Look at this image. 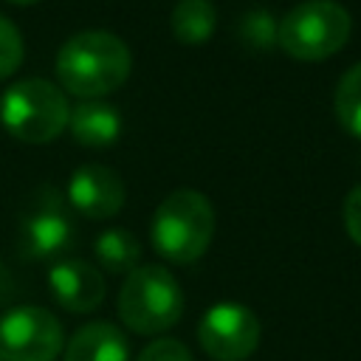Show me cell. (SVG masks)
Here are the masks:
<instances>
[{
  "mask_svg": "<svg viewBox=\"0 0 361 361\" xmlns=\"http://www.w3.org/2000/svg\"><path fill=\"white\" fill-rule=\"evenodd\" d=\"M133 68L130 48L110 31H79L56 54V79L82 99H102L118 90Z\"/></svg>",
  "mask_w": 361,
  "mask_h": 361,
  "instance_id": "6da1fadb",
  "label": "cell"
},
{
  "mask_svg": "<svg viewBox=\"0 0 361 361\" xmlns=\"http://www.w3.org/2000/svg\"><path fill=\"white\" fill-rule=\"evenodd\" d=\"M149 237L152 248L175 265L200 259L214 237V209L209 197L195 189L166 195L152 214Z\"/></svg>",
  "mask_w": 361,
  "mask_h": 361,
  "instance_id": "7a4b0ae2",
  "label": "cell"
},
{
  "mask_svg": "<svg viewBox=\"0 0 361 361\" xmlns=\"http://www.w3.org/2000/svg\"><path fill=\"white\" fill-rule=\"evenodd\" d=\"M183 316V290L164 265H138L118 290V319L138 336H161Z\"/></svg>",
  "mask_w": 361,
  "mask_h": 361,
  "instance_id": "3957f363",
  "label": "cell"
},
{
  "mask_svg": "<svg viewBox=\"0 0 361 361\" xmlns=\"http://www.w3.org/2000/svg\"><path fill=\"white\" fill-rule=\"evenodd\" d=\"M353 31L350 11L336 0H305L293 6L276 31V45L302 62H319L338 54Z\"/></svg>",
  "mask_w": 361,
  "mask_h": 361,
  "instance_id": "277c9868",
  "label": "cell"
},
{
  "mask_svg": "<svg viewBox=\"0 0 361 361\" xmlns=\"http://www.w3.org/2000/svg\"><path fill=\"white\" fill-rule=\"evenodd\" d=\"M68 99L48 79H20L0 99L6 130L25 144H48L68 127Z\"/></svg>",
  "mask_w": 361,
  "mask_h": 361,
  "instance_id": "5b68a950",
  "label": "cell"
},
{
  "mask_svg": "<svg viewBox=\"0 0 361 361\" xmlns=\"http://www.w3.org/2000/svg\"><path fill=\"white\" fill-rule=\"evenodd\" d=\"M259 338L257 313L240 302H217L197 322V341L214 361H245L259 347Z\"/></svg>",
  "mask_w": 361,
  "mask_h": 361,
  "instance_id": "8992f818",
  "label": "cell"
},
{
  "mask_svg": "<svg viewBox=\"0 0 361 361\" xmlns=\"http://www.w3.org/2000/svg\"><path fill=\"white\" fill-rule=\"evenodd\" d=\"M62 341V324L45 307L23 305L0 319V361H54Z\"/></svg>",
  "mask_w": 361,
  "mask_h": 361,
  "instance_id": "52a82bcc",
  "label": "cell"
},
{
  "mask_svg": "<svg viewBox=\"0 0 361 361\" xmlns=\"http://www.w3.org/2000/svg\"><path fill=\"white\" fill-rule=\"evenodd\" d=\"M73 240V226L71 217L65 214L59 195L51 189H42L23 217L20 228V248L28 259H54L68 251Z\"/></svg>",
  "mask_w": 361,
  "mask_h": 361,
  "instance_id": "ba28073f",
  "label": "cell"
},
{
  "mask_svg": "<svg viewBox=\"0 0 361 361\" xmlns=\"http://www.w3.org/2000/svg\"><path fill=\"white\" fill-rule=\"evenodd\" d=\"M127 197L124 180L118 178V172H113L110 166L102 164H85L79 169H73L71 180H68V200L71 206L90 217V220H107L113 214L121 212Z\"/></svg>",
  "mask_w": 361,
  "mask_h": 361,
  "instance_id": "9c48e42d",
  "label": "cell"
},
{
  "mask_svg": "<svg viewBox=\"0 0 361 361\" xmlns=\"http://www.w3.org/2000/svg\"><path fill=\"white\" fill-rule=\"evenodd\" d=\"M51 296L71 313H93L104 302V279L85 259H59L48 271Z\"/></svg>",
  "mask_w": 361,
  "mask_h": 361,
  "instance_id": "30bf717a",
  "label": "cell"
},
{
  "mask_svg": "<svg viewBox=\"0 0 361 361\" xmlns=\"http://www.w3.org/2000/svg\"><path fill=\"white\" fill-rule=\"evenodd\" d=\"M62 353L65 361H130V341L113 322H90L71 336Z\"/></svg>",
  "mask_w": 361,
  "mask_h": 361,
  "instance_id": "8fae6325",
  "label": "cell"
},
{
  "mask_svg": "<svg viewBox=\"0 0 361 361\" xmlns=\"http://www.w3.org/2000/svg\"><path fill=\"white\" fill-rule=\"evenodd\" d=\"M68 130L73 141L82 147H107L121 133V116L113 104L102 99H85L76 107H71Z\"/></svg>",
  "mask_w": 361,
  "mask_h": 361,
  "instance_id": "7c38bea8",
  "label": "cell"
},
{
  "mask_svg": "<svg viewBox=\"0 0 361 361\" xmlns=\"http://www.w3.org/2000/svg\"><path fill=\"white\" fill-rule=\"evenodd\" d=\"M169 25L178 42L183 45H203L217 25V8L209 0H178L172 14H169Z\"/></svg>",
  "mask_w": 361,
  "mask_h": 361,
  "instance_id": "4fadbf2b",
  "label": "cell"
},
{
  "mask_svg": "<svg viewBox=\"0 0 361 361\" xmlns=\"http://www.w3.org/2000/svg\"><path fill=\"white\" fill-rule=\"evenodd\" d=\"M93 254L99 259V265L110 274H130L138 268L141 259V243L133 231L127 228H107L96 237L93 243Z\"/></svg>",
  "mask_w": 361,
  "mask_h": 361,
  "instance_id": "5bb4252c",
  "label": "cell"
},
{
  "mask_svg": "<svg viewBox=\"0 0 361 361\" xmlns=\"http://www.w3.org/2000/svg\"><path fill=\"white\" fill-rule=\"evenodd\" d=\"M336 116L341 121V127L361 138V62L353 65L336 85Z\"/></svg>",
  "mask_w": 361,
  "mask_h": 361,
  "instance_id": "9a60e30c",
  "label": "cell"
},
{
  "mask_svg": "<svg viewBox=\"0 0 361 361\" xmlns=\"http://www.w3.org/2000/svg\"><path fill=\"white\" fill-rule=\"evenodd\" d=\"M276 31H279V23L271 17L268 8H251L240 17V25H237V34L240 39L254 48V51H268L276 45Z\"/></svg>",
  "mask_w": 361,
  "mask_h": 361,
  "instance_id": "2e32d148",
  "label": "cell"
},
{
  "mask_svg": "<svg viewBox=\"0 0 361 361\" xmlns=\"http://www.w3.org/2000/svg\"><path fill=\"white\" fill-rule=\"evenodd\" d=\"M25 48H23V34L17 31V25L0 14V79L11 76L20 65H23Z\"/></svg>",
  "mask_w": 361,
  "mask_h": 361,
  "instance_id": "e0dca14e",
  "label": "cell"
},
{
  "mask_svg": "<svg viewBox=\"0 0 361 361\" xmlns=\"http://www.w3.org/2000/svg\"><path fill=\"white\" fill-rule=\"evenodd\" d=\"M135 361H195L189 347L178 338H155L152 344H147L141 350V355Z\"/></svg>",
  "mask_w": 361,
  "mask_h": 361,
  "instance_id": "ac0fdd59",
  "label": "cell"
},
{
  "mask_svg": "<svg viewBox=\"0 0 361 361\" xmlns=\"http://www.w3.org/2000/svg\"><path fill=\"white\" fill-rule=\"evenodd\" d=\"M344 228L350 234V240L361 248V183L355 189H350V195L344 197Z\"/></svg>",
  "mask_w": 361,
  "mask_h": 361,
  "instance_id": "d6986e66",
  "label": "cell"
},
{
  "mask_svg": "<svg viewBox=\"0 0 361 361\" xmlns=\"http://www.w3.org/2000/svg\"><path fill=\"white\" fill-rule=\"evenodd\" d=\"M8 3H14V6H31V3H39V0H8Z\"/></svg>",
  "mask_w": 361,
  "mask_h": 361,
  "instance_id": "ffe728a7",
  "label": "cell"
}]
</instances>
